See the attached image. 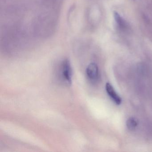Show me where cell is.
<instances>
[{
	"label": "cell",
	"instance_id": "cell-5",
	"mask_svg": "<svg viewBox=\"0 0 152 152\" xmlns=\"http://www.w3.org/2000/svg\"><path fill=\"white\" fill-rule=\"evenodd\" d=\"M114 16L115 20V22L121 28L124 29V28L127 27L126 23H125L126 22L121 17V16L119 15L118 13H117V12H114Z\"/></svg>",
	"mask_w": 152,
	"mask_h": 152
},
{
	"label": "cell",
	"instance_id": "cell-2",
	"mask_svg": "<svg viewBox=\"0 0 152 152\" xmlns=\"http://www.w3.org/2000/svg\"><path fill=\"white\" fill-rule=\"evenodd\" d=\"M105 89L107 93L110 98L113 99V101L117 105L121 104L122 102L121 98L117 94L114 89L113 87L109 83H107L106 84Z\"/></svg>",
	"mask_w": 152,
	"mask_h": 152
},
{
	"label": "cell",
	"instance_id": "cell-4",
	"mask_svg": "<svg viewBox=\"0 0 152 152\" xmlns=\"http://www.w3.org/2000/svg\"><path fill=\"white\" fill-rule=\"evenodd\" d=\"M138 121L134 117H130L126 122V126L130 130H133L137 126Z\"/></svg>",
	"mask_w": 152,
	"mask_h": 152
},
{
	"label": "cell",
	"instance_id": "cell-3",
	"mask_svg": "<svg viewBox=\"0 0 152 152\" xmlns=\"http://www.w3.org/2000/svg\"><path fill=\"white\" fill-rule=\"evenodd\" d=\"M86 73L88 77L92 80H95L98 77L99 70L97 65L95 63L90 64L87 69Z\"/></svg>",
	"mask_w": 152,
	"mask_h": 152
},
{
	"label": "cell",
	"instance_id": "cell-1",
	"mask_svg": "<svg viewBox=\"0 0 152 152\" xmlns=\"http://www.w3.org/2000/svg\"><path fill=\"white\" fill-rule=\"evenodd\" d=\"M62 74L65 80L69 84L72 83V70L71 64L68 59L64 61L62 68Z\"/></svg>",
	"mask_w": 152,
	"mask_h": 152
}]
</instances>
